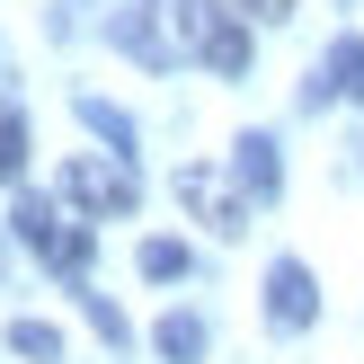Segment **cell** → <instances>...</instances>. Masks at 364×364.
Returning a JSON list of instances; mask_svg holds the SVG:
<instances>
[{
	"instance_id": "1",
	"label": "cell",
	"mask_w": 364,
	"mask_h": 364,
	"mask_svg": "<svg viewBox=\"0 0 364 364\" xmlns=\"http://www.w3.org/2000/svg\"><path fill=\"white\" fill-rule=\"evenodd\" d=\"M9 223H18V240H27L45 267H63V276H80V267H89V223H71L53 196H36V187H27V196L9 205Z\"/></svg>"
},
{
	"instance_id": "2",
	"label": "cell",
	"mask_w": 364,
	"mask_h": 364,
	"mask_svg": "<svg viewBox=\"0 0 364 364\" xmlns=\"http://www.w3.org/2000/svg\"><path fill=\"white\" fill-rule=\"evenodd\" d=\"M63 196H71V205H89L98 223L142 205V187H134V169H124V160H71V169H63Z\"/></svg>"
},
{
	"instance_id": "3",
	"label": "cell",
	"mask_w": 364,
	"mask_h": 364,
	"mask_svg": "<svg viewBox=\"0 0 364 364\" xmlns=\"http://www.w3.org/2000/svg\"><path fill=\"white\" fill-rule=\"evenodd\" d=\"M178 196H187V205H196V223H213L223 240H231V231H249V196L231 187L223 169H205V160H187V169H178Z\"/></svg>"
},
{
	"instance_id": "4",
	"label": "cell",
	"mask_w": 364,
	"mask_h": 364,
	"mask_svg": "<svg viewBox=\"0 0 364 364\" xmlns=\"http://www.w3.org/2000/svg\"><path fill=\"white\" fill-rule=\"evenodd\" d=\"M267 320H276V329H311V320H320V284H311L302 258L267 267Z\"/></svg>"
},
{
	"instance_id": "5",
	"label": "cell",
	"mask_w": 364,
	"mask_h": 364,
	"mask_svg": "<svg viewBox=\"0 0 364 364\" xmlns=\"http://www.w3.org/2000/svg\"><path fill=\"white\" fill-rule=\"evenodd\" d=\"M231 178H240V196H258V205H267V196L284 187V169H276V142H267V134H240V142H231Z\"/></svg>"
},
{
	"instance_id": "6",
	"label": "cell",
	"mask_w": 364,
	"mask_h": 364,
	"mask_svg": "<svg viewBox=\"0 0 364 364\" xmlns=\"http://www.w3.org/2000/svg\"><path fill=\"white\" fill-rule=\"evenodd\" d=\"M213 27H223V9H213V0H169V45H178V53H205Z\"/></svg>"
},
{
	"instance_id": "7",
	"label": "cell",
	"mask_w": 364,
	"mask_h": 364,
	"mask_svg": "<svg viewBox=\"0 0 364 364\" xmlns=\"http://www.w3.org/2000/svg\"><path fill=\"white\" fill-rule=\"evenodd\" d=\"M151 347L169 355V364H196V355H205V320H196V311H169V320L151 329Z\"/></svg>"
},
{
	"instance_id": "8",
	"label": "cell",
	"mask_w": 364,
	"mask_h": 364,
	"mask_svg": "<svg viewBox=\"0 0 364 364\" xmlns=\"http://www.w3.org/2000/svg\"><path fill=\"white\" fill-rule=\"evenodd\" d=\"M205 63L223 71V80H240V71H249V27H240V18H231V9H223V27H213V45H205Z\"/></svg>"
},
{
	"instance_id": "9",
	"label": "cell",
	"mask_w": 364,
	"mask_h": 364,
	"mask_svg": "<svg viewBox=\"0 0 364 364\" xmlns=\"http://www.w3.org/2000/svg\"><path fill=\"white\" fill-rule=\"evenodd\" d=\"M9 355H27V364H63V329H45V320H9Z\"/></svg>"
},
{
	"instance_id": "10",
	"label": "cell",
	"mask_w": 364,
	"mask_h": 364,
	"mask_svg": "<svg viewBox=\"0 0 364 364\" xmlns=\"http://www.w3.org/2000/svg\"><path fill=\"white\" fill-rule=\"evenodd\" d=\"M329 98H364V36H338V53H329Z\"/></svg>"
},
{
	"instance_id": "11",
	"label": "cell",
	"mask_w": 364,
	"mask_h": 364,
	"mask_svg": "<svg viewBox=\"0 0 364 364\" xmlns=\"http://www.w3.org/2000/svg\"><path fill=\"white\" fill-rule=\"evenodd\" d=\"M187 240H142V276H151V284H178V276H187Z\"/></svg>"
},
{
	"instance_id": "12",
	"label": "cell",
	"mask_w": 364,
	"mask_h": 364,
	"mask_svg": "<svg viewBox=\"0 0 364 364\" xmlns=\"http://www.w3.org/2000/svg\"><path fill=\"white\" fill-rule=\"evenodd\" d=\"M18 169H27V116L0 107V178H18Z\"/></svg>"
},
{
	"instance_id": "13",
	"label": "cell",
	"mask_w": 364,
	"mask_h": 364,
	"mask_svg": "<svg viewBox=\"0 0 364 364\" xmlns=\"http://www.w3.org/2000/svg\"><path fill=\"white\" fill-rule=\"evenodd\" d=\"M80 124H89V134H107V142H134V124H124L107 98H80Z\"/></svg>"
},
{
	"instance_id": "14",
	"label": "cell",
	"mask_w": 364,
	"mask_h": 364,
	"mask_svg": "<svg viewBox=\"0 0 364 364\" xmlns=\"http://www.w3.org/2000/svg\"><path fill=\"white\" fill-rule=\"evenodd\" d=\"M249 18H294V0H240Z\"/></svg>"
},
{
	"instance_id": "15",
	"label": "cell",
	"mask_w": 364,
	"mask_h": 364,
	"mask_svg": "<svg viewBox=\"0 0 364 364\" xmlns=\"http://www.w3.org/2000/svg\"><path fill=\"white\" fill-rule=\"evenodd\" d=\"M0 267H9V258H0Z\"/></svg>"
}]
</instances>
